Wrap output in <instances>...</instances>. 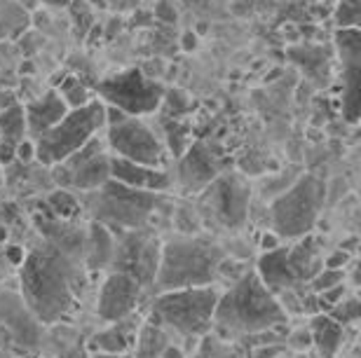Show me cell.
Here are the masks:
<instances>
[{"label":"cell","mask_w":361,"mask_h":358,"mask_svg":"<svg viewBox=\"0 0 361 358\" xmlns=\"http://www.w3.org/2000/svg\"><path fill=\"white\" fill-rule=\"evenodd\" d=\"M21 302L38 324H56L75 307L78 271L73 257L54 246H38L19 264Z\"/></svg>","instance_id":"obj_1"},{"label":"cell","mask_w":361,"mask_h":358,"mask_svg":"<svg viewBox=\"0 0 361 358\" xmlns=\"http://www.w3.org/2000/svg\"><path fill=\"white\" fill-rule=\"evenodd\" d=\"M281 324H286V312L251 269L219 295L214 309V328H219L223 335L247 338L272 331Z\"/></svg>","instance_id":"obj_2"},{"label":"cell","mask_w":361,"mask_h":358,"mask_svg":"<svg viewBox=\"0 0 361 358\" xmlns=\"http://www.w3.org/2000/svg\"><path fill=\"white\" fill-rule=\"evenodd\" d=\"M223 257L226 250L209 239H176L164 243L153 288L160 293L207 288L219 279Z\"/></svg>","instance_id":"obj_3"},{"label":"cell","mask_w":361,"mask_h":358,"mask_svg":"<svg viewBox=\"0 0 361 358\" xmlns=\"http://www.w3.org/2000/svg\"><path fill=\"white\" fill-rule=\"evenodd\" d=\"M219 293L214 286L160 293L150 305V324L171 328L183 338H200L214 326V309Z\"/></svg>","instance_id":"obj_4"},{"label":"cell","mask_w":361,"mask_h":358,"mask_svg":"<svg viewBox=\"0 0 361 358\" xmlns=\"http://www.w3.org/2000/svg\"><path fill=\"white\" fill-rule=\"evenodd\" d=\"M106 127V106L94 98L82 108L68 110L56 124L33 141L35 146V160L56 167L99 134V129Z\"/></svg>","instance_id":"obj_5"},{"label":"cell","mask_w":361,"mask_h":358,"mask_svg":"<svg viewBox=\"0 0 361 358\" xmlns=\"http://www.w3.org/2000/svg\"><path fill=\"white\" fill-rule=\"evenodd\" d=\"M324 195H326V188L319 178L312 174L300 176L270 206V223L274 234L286 239L307 237L319 218Z\"/></svg>","instance_id":"obj_6"},{"label":"cell","mask_w":361,"mask_h":358,"mask_svg":"<svg viewBox=\"0 0 361 358\" xmlns=\"http://www.w3.org/2000/svg\"><path fill=\"white\" fill-rule=\"evenodd\" d=\"M90 211L94 223L118 230H139L153 213L160 209V195L125 188V185L108 181L99 190L90 192Z\"/></svg>","instance_id":"obj_7"},{"label":"cell","mask_w":361,"mask_h":358,"mask_svg":"<svg viewBox=\"0 0 361 358\" xmlns=\"http://www.w3.org/2000/svg\"><path fill=\"white\" fill-rule=\"evenodd\" d=\"M97 94L104 106L118 108L129 117H141L160 108L167 89L160 82L150 80L148 75H143L141 70L129 68L101 80Z\"/></svg>","instance_id":"obj_8"},{"label":"cell","mask_w":361,"mask_h":358,"mask_svg":"<svg viewBox=\"0 0 361 358\" xmlns=\"http://www.w3.org/2000/svg\"><path fill=\"white\" fill-rule=\"evenodd\" d=\"M108 134V148L113 150V157H120V160L134 162V164H143V167H153V169H162L164 167V146L160 139L150 132L148 124H143L139 117H120L113 124H106Z\"/></svg>","instance_id":"obj_9"},{"label":"cell","mask_w":361,"mask_h":358,"mask_svg":"<svg viewBox=\"0 0 361 358\" xmlns=\"http://www.w3.org/2000/svg\"><path fill=\"white\" fill-rule=\"evenodd\" d=\"M157 262H160V246H157V241L150 234L139 230H127L122 232V237L115 239L111 260L113 271L132 276L143 288H153Z\"/></svg>","instance_id":"obj_10"},{"label":"cell","mask_w":361,"mask_h":358,"mask_svg":"<svg viewBox=\"0 0 361 358\" xmlns=\"http://www.w3.org/2000/svg\"><path fill=\"white\" fill-rule=\"evenodd\" d=\"M56 167H59L56 178L61 185L80 192H94L111 181V155L106 153V146L99 141V136H94L87 146Z\"/></svg>","instance_id":"obj_11"},{"label":"cell","mask_w":361,"mask_h":358,"mask_svg":"<svg viewBox=\"0 0 361 358\" xmlns=\"http://www.w3.org/2000/svg\"><path fill=\"white\" fill-rule=\"evenodd\" d=\"M207 211L228 230H237L249 216V188L240 176L214 178L204 192Z\"/></svg>","instance_id":"obj_12"},{"label":"cell","mask_w":361,"mask_h":358,"mask_svg":"<svg viewBox=\"0 0 361 358\" xmlns=\"http://www.w3.org/2000/svg\"><path fill=\"white\" fill-rule=\"evenodd\" d=\"M143 290L146 288L139 281H134L132 276L120 274V271H111L99 290V300H97L99 317L108 321V324L134 317L136 307L143 300Z\"/></svg>","instance_id":"obj_13"},{"label":"cell","mask_w":361,"mask_h":358,"mask_svg":"<svg viewBox=\"0 0 361 358\" xmlns=\"http://www.w3.org/2000/svg\"><path fill=\"white\" fill-rule=\"evenodd\" d=\"M336 49L343 61V115L350 124L359 120V73H361V42L359 28H338L336 31Z\"/></svg>","instance_id":"obj_14"},{"label":"cell","mask_w":361,"mask_h":358,"mask_svg":"<svg viewBox=\"0 0 361 358\" xmlns=\"http://www.w3.org/2000/svg\"><path fill=\"white\" fill-rule=\"evenodd\" d=\"M111 181L132 190L155 192V195L171 188V178L164 169L143 167V164L120 160V157H111Z\"/></svg>","instance_id":"obj_15"},{"label":"cell","mask_w":361,"mask_h":358,"mask_svg":"<svg viewBox=\"0 0 361 358\" xmlns=\"http://www.w3.org/2000/svg\"><path fill=\"white\" fill-rule=\"evenodd\" d=\"M66 113L68 108H66V103L61 101V96L56 94V89H49L47 94H42L40 98H33L31 103L24 106L26 134L35 141L38 136L49 132Z\"/></svg>","instance_id":"obj_16"},{"label":"cell","mask_w":361,"mask_h":358,"mask_svg":"<svg viewBox=\"0 0 361 358\" xmlns=\"http://www.w3.org/2000/svg\"><path fill=\"white\" fill-rule=\"evenodd\" d=\"M286 267L291 271L295 286L310 283L324 269V257L319 253V241L314 237L300 239L293 246H286Z\"/></svg>","instance_id":"obj_17"},{"label":"cell","mask_w":361,"mask_h":358,"mask_svg":"<svg viewBox=\"0 0 361 358\" xmlns=\"http://www.w3.org/2000/svg\"><path fill=\"white\" fill-rule=\"evenodd\" d=\"M136 342V321L132 317L115 321L111 328L92 338V349H99L106 356H125Z\"/></svg>","instance_id":"obj_18"},{"label":"cell","mask_w":361,"mask_h":358,"mask_svg":"<svg viewBox=\"0 0 361 358\" xmlns=\"http://www.w3.org/2000/svg\"><path fill=\"white\" fill-rule=\"evenodd\" d=\"M38 230L49 239V246H54L56 250L66 253L68 257H73L82 250L85 234L82 230H78L75 225H71L68 220H56L54 216L49 218H38Z\"/></svg>","instance_id":"obj_19"},{"label":"cell","mask_w":361,"mask_h":358,"mask_svg":"<svg viewBox=\"0 0 361 358\" xmlns=\"http://www.w3.org/2000/svg\"><path fill=\"white\" fill-rule=\"evenodd\" d=\"M214 178H216L214 157L197 143V146H192L188 150V155L183 157V164H180V181H183L188 188H204Z\"/></svg>","instance_id":"obj_20"},{"label":"cell","mask_w":361,"mask_h":358,"mask_svg":"<svg viewBox=\"0 0 361 358\" xmlns=\"http://www.w3.org/2000/svg\"><path fill=\"white\" fill-rule=\"evenodd\" d=\"M113 248H115L113 232L108 230V227L101 225V223H94V220H92L90 232H87V248H85V255H87V267L90 269L111 267Z\"/></svg>","instance_id":"obj_21"},{"label":"cell","mask_w":361,"mask_h":358,"mask_svg":"<svg viewBox=\"0 0 361 358\" xmlns=\"http://www.w3.org/2000/svg\"><path fill=\"white\" fill-rule=\"evenodd\" d=\"M343 326L336 324L331 317H319L312 319V324H310V340H312V345L317 347V352H319L322 358H334L336 352L341 349L343 345Z\"/></svg>","instance_id":"obj_22"},{"label":"cell","mask_w":361,"mask_h":358,"mask_svg":"<svg viewBox=\"0 0 361 358\" xmlns=\"http://www.w3.org/2000/svg\"><path fill=\"white\" fill-rule=\"evenodd\" d=\"M26 136V117H24V106L12 103L0 113V141H12L21 143Z\"/></svg>","instance_id":"obj_23"},{"label":"cell","mask_w":361,"mask_h":358,"mask_svg":"<svg viewBox=\"0 0 361 358\" xmlns=\"http://www.w3.org/2000/svg\"><path fill=\"white\" fill-rule=\"evenodd\" d=\"M134 347H136V358H160L164 347H167V338H164L162 328L148 324L136 333Z\"/></svg>","instance_id":"obj_24"},{"label":"cell","mask_w":361,"mask_h":358,"mask_svg":"<svg viewBox=\"0 0 361 358\" xmlns=\"http://www.w3.org/2000/svg\"><path fill=\"white\" fill-rule=\"evenodd\" d=\"M56 94L61 96V101L66 103L68 110L82 108V106H87L90 101H94L92 91L87 89V84H85L80 77H75V75L63 77L61 84H59V89H56Z\"/></svg>","instance_id":"obj_25"},{"label":"cell","mask_w":361,"mask_h":358,"mask_svg":"<svg viewBox=\"0 0 361 358\" xmlns=\"http://www.w3.org/2000/svg\"><path fill=\"white\" fill-rule=\"evenodd\" d=\"M47 204H49V211H52V216L56 220H75V216L80 213V202L71 195L68 190H56L49 195L47 199Z\"/></svg>","instance_id":"obj_26"},{"label":"cell","mask_w":361,"mask_h":358,"mask_svg":"<svg viewBox=\"0 0 361 358\" xmlns=\"http://www.w3.org/2000/svg\"><path fill=\"white\" fill-rule=\"evenodd\" d=\"M359 0H341L336 7V26L338 28H359Z\"/></svg>","instance_id":"obj_27"},{"label":"cell","mask_w":361,"mask_h":358,"mask_svg":"<svg viewBox=\"0 0 361 358\" xmlns=\"http://www.w3.org/2000/svg\"><path fill=\"white\" fill-rule=\"evenodd\" d=\"M359 300L357 298H345L343 302H338L336 307H331V314L329 317L341 326H348V324H355L359 319Z\"/></svg>","instance_id":"obj_28"},{"label":"cell","mask_w":361,"mask_h":358,"mask_svg":"<svg viewBox=\"0 0 361 358\" xmlns=\"http://www.w3.org/2000/svg\"><path fill=\"white\" fill-rule=\"evenodd\" d=\"M345 283V269H322L312 281H310V288L317 295H322L324 290L336 288V286Z\"/></svg>","instance_id":"obj_29"},{"label":"cell","mask_w":361,"mask_h":358,"mask_svg":"<svg viewBox=\"0 0 361 358\" xmlns=\"http://www.w3.org/2000/svg\"><path fill=\"white\" fill-rule=\"evenodd\" d=\"M350 262V253L345 250H334L331 255L324 257V269H345Z\"/></svg>","instance_id":"obj_30"},{"label":"cell","mask_w":361,"mask_h":358,"mask_svg":"<svg viewBox=\"0 0 361 358\" xmlns=\"http://www.w3.org/2000/svg\"><path fill=\"white\" fill-rule=\"evenodd\" d=\"M319 298V305L326 302L329 307H336L338 302H343L345 300V283L341 286H336V288H329V290H324L322 295H317Z\"/></svg>","instance_id":"obj_31"},{"label":"cell","mask_w":361,"mask_h":358,"mask_svg":"<svg viewBox=\"0 0 361 358\" xmlns=\"http://www.w3.org/2000/svg\"><path fill=\"white\" fill-rule=\"evenodd\" d=\"M17 146L19 143L0 141V164H10L12 160H17Z\"/></svg>","instance_id":"obj_32"},{"label":"cell","mask_w":361,"mask_h":358,"mask_svg":"<svg viewBox=\"0 0 361 358\" xmlns=\"http://www.w3.org/2000/svg\"><path fill=\"white\" fill-rule=\"evenodd\" d=\"M17 160H24V162H31L35 160V146H33V141H21L19 146H17Z\"/></svg>","instance_id":"obj_33"},{"label":"cell","mask_w":361,"mask_h":358,"mask_svg":"<svg viewBox=\"0 0 361 358\" xmlns=\"http://www.w3.org/2000/svg\"><path fill=\"white\" fill-rule=\"evenodd\" d=\"M5 253H7V257H10L12 264H21V262H24V257H26L24 248H19V246H7Z\"/></svg>","instance_id":"obj_34"},{"label":"cell","mask_w":361,"mask_h":358,"mask_svg":"<svg viewBox=\"0 0 361 358\" xmlns=\"http://www.w3.org/2000/svg\"><path fill=\"white\" fill-rule=\"evenodd\" d=\"M261 248H263V253H268V250L279 248V237H277V234H274V232H270V234H263Z\"/></svg>","instance_id":"obj_35"},{"label":"cell","mask_w":361,"mask_h":358,"mask_svg":"<svg viewBox=\"0 0 361 358\" xmlns=\"http://www.w3.org/2000/svg\"><path fill=\"white\" fill-rule=\"evenodd\" d=\"M291 342H293L295 347H300V349L307 347V345H312V340H310V331H295Z\"/></svg>","instance_id":"obj_36"},{"label":"cell","mask_w":361,"mask_h":358,"mask_svg":"<svg viewBox=\"0 0 361 358\" xmlns=\"http://www.w3.org/2000/svg\"><path fill=\"white\" fill-rule=\"evenodd\" d=\"M160 358H185V356H183V352H180L178 347L167 345V347H164V352L160 354Z\"/></svg>","instance_id":"obj_37"},{"label":"cell","mask_w":361,"mask_h":358,"mask_svg":"<svg viewBox=\"0 0 361 358\" xmlns=\"http://www.w3.org/2000/svg\"><path fill=\"white\" fill-rule=\"evenodd\" d=\"M59 358H87V356H85V352H82L80 347H75V349H68V352L61 354Z\"/></svg>","instance_id":"obj_38"},{"label":"cell","mask_w":361,"mask_h":358,"mask_svg":"<svg viewBox=\"0 0 361 358\" xmlns=\"http://www.w3.org/2000/svg\"><path fill=\"white\" fill-rule=\"evenodd\" d=\"M195 42H197V40H195L192 33H185L183 35V47L188 49V52H190V49H195Z\"/></svg>","instance_id":"obj_39"},{"label":"cell","mask_w":361,"mask_h":358,"mask_svg":"<svg viewBox=\"0 0 361 358\" xmlns=\"http://www.w3.org/2000/svg\"><path fill=\"white\" fill-rule=\"evenodd\" d=\"M42 3L52 5V7H66V5H71V0H42Z\"/></svg>","instance_id":"obj_40"}]
</instances>
